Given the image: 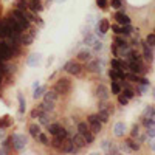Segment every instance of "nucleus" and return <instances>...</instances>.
<instances>
[{
  "mask_svg": "<svg viewBox=\"0 0 155 155\" xmlns=\"http://www.w3.org/2000/svg\"><path fill=\"white\" fill-rule=\"evenodd\" d=\"M140 79H141V76L137 74V73H132V71H130V73L126 74V81H130V82H137V84H138Z\"/></svg>",
  "mask_w": 155,
  "mask_h": 155,
  "instance_id": "72a5a7b5",
  "label": "nucleus"
},
{
  "mask_svg": "<svg viewBox=\"0 0 155 155\" xmlns=\"http://www.w3.org/2000/svg\"><path fill=\"white\" fill-rule=\"evenodd\" d=\"M28 9H30V11H33L34 14H37V12H41V11L44 9L42 2H41V0H31V3L28 5Z\"/></svg>",
  "mask_w": 155,
  "mask_h": 155,
  "instance_id": "a211bd4d",
  "label": "nucleus"
},
{
  "mask_svg": "<svg viewBox=\"0 0 155 155\" xmlns=\"http://www.w3.org/2000/svg\"><path fill=\"white\" fill-rule=\"evenodd\" d=\"M71 141H73V144H74L78 149H82V147H85V146H87L84 135H81L79 132H76V134L71 137Z\"/></svg>",
  "mask_w": 155,
  "mask_h": 155,
  "instance_id": "f8f14e48",
  "label": "nucleus"
},
{
  "mask_svg": "<svg viewBox=\"0 0 155 155\" xmlns=\"http://www.w3.org/2000/svg\"><path fill=\"white\" fill-rule=\"evenodd\" d=\"M127 68L130 70L132 73H137V74H143L146 70H144V65L141 62H137V61H130L127 62Z\"/></svg>",
  "mask_w": 155,
  "mask_h": 155,
  "instance_id": "9d476101",
  "label": "nucleus"
},
{
  "mask_svg": "<svg viewBox=\"0 0 155 155\" xmlns=\"http://www.w3.org/2000/svg\"><path fill=\"white\" fill-rule=\"evenodd\" d=\"M96 98L99 101H107L109 99V88L104 84H99L96 87Z\"/></svg>",
  "mask_w": 155,
  "mask_h": 155,
  "instance_id": "9b49d317",
  "label": "nucleus"
},
{
  "mask_svg": "<svg viewBox=\"0 0 155 155\" xmlns=\"http://www.w3.org/2000/svg\"><path fill=\"white\" fill-rule=\"evenodd\" d=\"M109 5H110L113 9H121L123 2H121V0H109Z\"/></svg>",
  "mask_w": 155,
  "mask_h": 155,
  "instance_id": "79ce46f5",
  "label": "nucleus"
},
{
  "mask_svg": "<svg viewBox=\"0 0 155 155\" xmlns=\"http://www.w3.org/2000/svg\"><path fill=\"white\" fill-rule=\"evenodd\" d=\"M59 129H61V124H59V123H50V124L47 126V130H48V134H50L51 137H54V135L59 132Z\"/></svg>",
  "mask_w": 155,
  "mask_h": 155,
  "instance_id": "b1692460",
  "label": "nucleus"
},
{
  "mask_svg": "<svg viewBox=\"0 0 155 155\" xmlns=\"http://www.w3.org/2000/svg\"><path fill=\"white\" fill-rule=\"evenodd\" d=\"M132 31H134V28L130 27V23L129 25H121V36H130L132 34Z\"/></svg>",
  "mask_w": 155,
  "mask_h": 155,
  "instance_id": "f704fd0d",
  "label": "nucleus"
},
{
  "mask_svg": "<svg viewBox=\"0 0 155 155\" xmlns=\"http://www.w3.org/2000/svg\"><path fill=\"white\" fill-rule=\"evenodd\" d=\"M36 140H37L41 144H44V146H50V140H48V137H47L45 134H42V132L37 135V138H36Z\"/></svg>",
  "mask_w": 155,
  "mask_h": 155,
  "instance_id": "c9c22d12",
  "label": "nucleus"
},
{
  "mask_svg": "<svg viewBox=\"0 0 155 155\" xmlns=\"http://www.w3.org/2000/svg\"><path fill=\"white\" fill-rule=\"evenodd\" d=\"M45 92H47V87H45V85H37V87L34 88V92H33V98H34V99L42 98Z\"/></svg>",
  "mask_w": 155,
  "mask_h": 155,
  "instance_id": "393cba45",
  "label": "nucleus"
},
{
  "mask_svg": "<svg viewBox=\"0 0 155 155\" xmlns=\"http://www.w3.org/2000/svg\"><path fill=\"white\" fill-rule=\"evenodd\" d=\"M53 90L58 95H67V93H70V90H71V81L68 79V78H61V79H58L54 82Z\"/></svg>",
  "mask_w": 155,
  "mask_h": 155,
  "instance_id": "7ed1b4c3",
  "label": "nucleus"
},
{
  "mask_svg": "<svg viewBox=\"0 0 155 155\" xmlns=\"http://www.w3.org/2000/svg\"><path fill=\"white\" fill-rule=\"evenodd\" d=\"M37 120H39V124L41 126H48L50 124V112H42Z\"/></svg>",
  "mask_w": 155,
  "mask_h": 155,
  "instance_id": "a878e982",
  "label": "nucleus"
},
{
  "mask_svg": "<svg viewBox=\"0 0 155 155\" xmlns=\"http://www.w3.org/2000/svg\"><path fill=\"white\" fill-rule=\"evenodd\" d=\"M152 118H155V109H153V112H152Z\"/></svg>",
  "mask_w": 155,
  "mask_h": 155,
  "instance_id": "603ef678",
  "label": "nucleus"
},
{
  "mask_svg": "<svg viewBox=\"0 0 155 155\" xmlns=\"http://www.w3.org/2000/svg\"><path fill=\"white\" fill-rule=\"evenodd\" d=\"M143 56H144V59L147 61V62H152L153 61V53H152V48H150V45L144 41L143 42Z\"/></svg>",
  "mask_w": 155,
  "mask_h": 155,
  "instance_id": "ddd939ff",
  "label": "nucleus"
},
{
  "mask_svg": "<svg viewBox=\"0 0 155 155\" xmlns=\"http://www.w3.org/2000/svg\"><path fill=\"white\" fill-rule=\"evenodd\" d=\"M76 130L79 132L81 135H85L87 132H90V126H88V123L81 121V123H78V126H76Z\"/></svg>",
  "mask_w": 155,
  "mask_h": 155,
  "instance_id": "4be33fe9",
  "label": "nucleus"
},
{
  "mask_svg": "<svg viewBox=\"0 0 155 155\" xmlns=\"http://www.w3.org/2000/svg\"><path fill=\"white\" fill-rule=\"evenodd\" d=\"M54 137H58V138H61V140H65V138L68 137V130H67L65 127H62V126H61V129H59V132H58V134H56Z\"/></svg>",
  "mask_w": 155,
  "mask_h": 155,
  "instance_id": "4c0bfd02",
  "label": "nucleus"
},
{
  "mask_svg": "<svg viewBox=\"0 0 155 155\" xmlns=\"http://www.w3.org/2000/svg\"><path fill=\"white\" fill-rule=\"evenodd\" d=\"M92 47H93V50H95V51H99V50H102V42H99V41H95Z\"/></svg>",
  "mask_w": 155,
  "mask_h": 155,
  "instance_id": "09e8293b",
  "label": "nucleus"
},
{
  "mask_svg": "<svg viewBox=\"0 0 155 155\" xmlns=\"http://www.w3.org/2000/svg\"><path fill=\"white\" fill-rule=\"evenodd\" d=\"M96 116H98V120H99L102 124H104V123H107V121H109L110 113H109V112H106V110H101V109H99V112L96 113Z\"/></svg>",
  "mask_w": 155,
  "mask_h": 155,
  "instance_id": "2f4dec72",
  "label": "nucleus"
},
{
  "mask_svg": "<svg viewBox=\"0 0 155 155\" xmlns=\"http://www.w3.org/2000/svg\"><path fill=\"white\" fill-rule=\"evenodd\" d=\"M59 99V95L54 92L53 88L50 90V92H45L44 93V101H48V102H56Z\"/></svg>",
  "mask_w": 155,
  "mask_h": 155,
  "instance_id": "6ab92c4d",
  "label": "nucleus"
},
{
  "mask_svg": "<svg viewBox=\"0 0 155 155\" xmlns=\"http://www.w3.org/2000/svg\"><path fill=\"white\" fill-rule=\"evenodd\" d=\"M99 61H96V59H90L88 62H87V67H85V70L87 71H90V73H95V71H101V68H99Z\"/></svg>",
  "mask_w": 155,
  "mask_h": 155,
  "instance_id": "2eb2a0df",
  "label": "nucleus"
},
{
  "mask_svg": "<svg viewBox=\"0 0 155 155\" xmlns=\"http://www.w3.org/2000/svg\"><path fill=\"white\" fill-rule=\"evenodd\" d=\"M113 19H115V22L118 23V25H129V23H130V17H129L126 12L121 11V9H118V11L115 12Z\"/></svg>",
  "mask_w": 155,
  "mask_h": 155,
  "instance_id": "1a4fd4ad",
  "label": "nucleus"
},
{
  "mask_svg": "<svg viewBox=\"0 0 155 155\" xmlns=\"http://www.w3.org/2000/svg\"><path fill=\"white\" fill-rule=\"evenodd\" d=\"M28 144V137H25L22 134H12L11 135V146L14 150L22 152Z\"/></svg>",
  "mask_w": 155,
  "mask_h": 155,
  "instance_id": "f03ea898",
  "label": "nucleus"
},
{
  "mask_svg": "<svg viewBox=\"0 0 155 155\" xmlns=\"http://www.w3.org/2000/svg\"><path fill=\"white\" fill-rule=\"evenodd\" d=\"M152 92H153V99H155V88H153V90H152Z\"/></svg>",
  "mask_w": 155,
  "mask_h": 155,
  "instance_id": "864d4df0",
  "label": "nucleus"
},
{
  "mask_svg": "<svg viewBox=\"0 0 155 155\" xmlns=\"http://www.w3.org/2000/svg\"><path fill=\"white\" fill-rule=\"evenodd\" d=\"M62 144H64V140H61V138H58V137H53V140L50 141V146L54 147L56 150H61V149H62Z\"/></svg>",
  "mask_w": 155,
  "mask_h": 155,
  "instance_id": "c85d7f7f",
  "label": "nucleus"
},
{
  "mask_svg": "<svg viewBox=\"0 0 155 155\" xmlns=\"http://www.w3.org/2000/svg\"><path fill=\"white\" fill-rule=\"evenodd\" d=\"M16 6H17V9H20V11H23V12L28 9V3H27V0H17Z\"/></svg>",
  "mask_w": 155,
  "mask_h": 155,
  "instance_id": "ea45409f",
  "label": "nucleus"
},
{
  "mask_svg": "<svg viewBox=\"0 0 155 155\" xmlns=\"http://www.w3.org/2000/svg\"><path fill=\"white\" fill-rule=\"evenodd\" d=\"M27 2H31V0H27Z\"/></svg>",
  "mask_w": 155,
  "mask_h": 155,
  "instance_id": "5fc2aeb1",
  "label": "nucleus"
},
{
  "mask_svg": "<svg viewBox=\"0 0 155 155\" xmlns=\"http://www.w3.org/2000/svg\"><path fill=\"white\" fill-rule=\"evenodd\" d=\"M121 90H123V87H121V84H120L118 81H112V84H110V92H112V95H120Z\"/></svg>",
  "mask_w": 155,
  "mask_h": 155,
  "instance_id": "bb28decb",
  "label": "nucleus"
},
{
  "mask_svg": "<svg viewBox=\"0 0 155 155\" xmlns=\"http://www.w3.org/2000/svg\"><path fill=\"white\" fill-rule=\"evenodd\" d=\"M28 132H30V135L36 140L37 135L41 134V124H30V126H28Z\"/></svg>",
  "mask_w": 155,
  "mask_h": 155,
  "instance_id": "5701e85b",
  "label": "nucleus"
},
{
  "mask_svg": "<svg viewBox=\"0 0 155 155\" xmlns=\"http://www.w3.org/2000/svg\"><path fill=\"white\" fill-rule=\"evenodd\" d=\"M9 14L12 16V19H14L19 25H20V28L25 31V30H28L30 27H31V22H30V19L27 17V14H25V12L23 11H20V9H12L11 12H9Z\"/></svg>",
  "mask_w": 155,
  "mask_h": 155,
  "instance_id": "f257e3e1",
  "label": "nucleus"
},
{
  "mask_svg": "<svg viewBox=\"0 0 155 155\" xmlns=\"http://www.w3.org/2000/svg\"><path fill=\"white\" fill-rule=\"evenodd\" d=\"M146 42L150 45V47H155V33H150L146 36Z\"/></svg>",
  "mask_w": 155,
  "mask_h": 155,
  "instance_id": "37998d69",
  "label": "nucleus"
},
{
  "mask_svg": "<svg viewBox=\"0 0 155 155\" xmlns=\"http://www.w3.org/2000/svg\"><path fill=\"white\" fill-rule=\"evenodd\" d=\"M84 138H85V143H87V146H90L95 141V134L90 130V132H87L85 135H84Z\"/></svg>",
  "mask_w": 155,
  "mask_h": 155,
  "instance_id": "58836bf2",
  "label": "nucleus"
},
{
  "mask_svg": "<svg viewBox=\"0 0 155 155\" xmlns=\"http://www.w3.org/2000/svg\"><path fill=\"white\" fill-rule=\"evenodd\" d=\"M95 41H96V39H95V34H92L90 31H87V34L84 36V44L88 45V47H92Z\"/></svg>",
  "mask_w": 155,
  "mask_h": 155,
  "instance_id": "473e14b6",
  "label": "nucleus"
},
{
  "mask_svg": "<svg viewBox=\"0 0 155 155\" xmlns=\"http://www.w3.org/2000/svg\"><path fill=\"white\" fill-rule=\"evenodd\" d=\"M110 65H112V68H115V70H127V62L121 61L120 58H115V59H112Z\"/></svg>",
  "mask_w": 155,
  "mask_h": 155,
  "instance_id": "4468645a",
  "label": "nucleus"
},
{
  "mask_svg": "<svg viewBox=\"0 0 155 155\" xmlns=\"http://www.w3.org/2000/svg\"><path fill=\"white\" fill-rule=\"evenodd\" d=\"M109 30H110V22H109L107 19H99V22H98V25H96V28H95V34L102 37Z\"/></svg>",
  "mask_w": 155,
  "mask_h": 155,
  "instance_id": "6e6552de",
  "label": "nucleus"
},
{
  "mask_svg": "<svg viewBox=\"0 0 155 155\" xmlns=\"http://www.w3.org/2000/svg\"><path fill=\"white\" fill-rule=\"evenodd\" d=\"M12 124V118L11 116H2V118H0V129H8L9 126Z\"/></svg>",
  "mask_w": 155,
  "mask_h": 155,
  "instance_id": "c756f323",
  "label": "nucleus"
},
{
  "mask_svg": "<svg viewBox=\"0 0 155 155\" xmlns=\"http://www.w3.org/2000/svg\"><path fill=\"white\" fill-rule=\"evenodd\" d=\"M87 123H88V126H90V130H92L95 135L99 134V132L102 130V123L98 120V116H96V115H90V116H87Z\"/></svg>",
  "mask_w": 155,
  "mask_h": 155,
  "instance_id": "423d86ee",
  "label": "nucleus"
},
{
  "mask_svg": "<svg viewBox=\"0 0 155 155\" xmlns=\"http://www.w3.org/2000/svg\"><path fill=\"white\" fill-rule=\"evenodd\" d=\"M76 59L79 62H88L90 59H92V51L90 50H81L79 53H78Z\"/></svg>",
  "mask_w": 155,
  "mask_h": 155,
  "instance_id": "dca6fc26",
  "label": "nucleus"
},
{
  "mask_svg": "<svg viewBox=\"0 0 155 155\" xmlns=\"http://www.w3.org/2000/svg\"><path fill=\"white\" fill-rule=\"evenodd\" d=\"M36 34H37V30L36 28H28V30H25V33H22L20 36V45L22 47H30L33 44V41L36 39Z\"/></svg>",
  "mask_w": 155,
  "mask_h": 155,
  "instance_id": "39448f33",
  "label": "nucleus"
},
{
  "mask_svg": "<svg viewBox=\"0 0 155 155\" xmlns=\"http://www.w3.org/2000/svg\"><path fill=\"white\" fill-rule=\"evenodd\" d=\"M146 135H147L149 138H155V124H153V126H150V127H147Z\"/></svg>",
  "mask_w": 155,
  "mask_h": 155,
  "instance_id": "de8ad7c7",
  "label": "nucleus"
},
{
  "mask_svg": "<svg viewBox=\"0 0 155 155\" xmlns=\"http://www.w3.org/2000/svg\"><path fill=\"white\" fill-rule=\"evenodd\" d=\"M12 56V50H11V47H9V44L8 42H0V61L2 62H6V61H9Z\"/></svg>",
  "mask_w": 155,
  "mask_h": 155,
  "instance_id": "0eeeda50",
  "label": "nucleus"
},
{
  "mask_svg": "<svg viewBox=\"0 0 155 155\" xmlns=\"http://www.w3.org/2000/svg\"><path fill=\"white\" fill-rule=\"evenodd\" d=\"M113 134H115V137H124V134H126V124L124 123H116L115 126H113Z\"/></svg>",
  "mask_w": 155,
  "mask_h": 155,
  "instance_id": "f3484780",
  "label": "nucleus"
},
{
  "mask_svg": "<svg viewBox=\"0 0 155 155\" xmlns=\"http://www.w3.org/2000/svg\"><path fill=\"white\" fill-rule=\"evenodd\" d=\"M126 144L129 146V149H130V150H140V141H138V140L135 141V138L126 140Z\"/></svg>",
  "mask_w": 155,
  "mask_h": 155,
  "instance_id": "cd10ccee",
  "label": "nucleus"
},
{
  "mask_svg": "<svg viewBox=\"0 0 155 155\" xmlns=\"http://www.w3.org/2000/svg\"><path fill=\"white\" fill-rule=\"evenodd\" d=\"M17 101H19V113L23 115L25 110H27V101H25L23 93H17Z\"/></svg>",
  "mask_w": 155,
  "mask_h": 155,
  "instance_id": "aec40b11",
  "label": "nucleus"
},
{
  "mask_svg": "<svg viewBox=\"0 0 155 155\" xmlns=\"http://www.w3.org/2000/svg\"><path fill=\"white\" fill-rule=\"evenodd\" d=\"M41 62V54H30L28 56V59H27V65H30V67H36L37 64Z\"/></svg>",
  "mask_w": 155,
  "mask_h": 155,
  "instance_id": "412c9836",
  "label": "nucleus"
},
{
  "mask_svg": "<svg viewBox=\"0 0 155 155\" xmlns=\"http://www.w3.org/2000/svg\"><path fill=\"white\" fill-rule=\"evenodd\" d=\"M115 44L118 45V47H129V42L126 41L124 37H121L120 34H116V37H115Z\"/></svg>",
  "mask_w": 155,
  "mask_h": 155,
  "instance_id": "e433bc0d",
  "label": "nucleus"
},
{
  "mask_svg": "<svg viewBox=\"0 0 155 155\" xmlns=\"http://www.w3.org/2000/svg\"><path fill=\"white\" fill-rule=\"evenodd\" d=\"M121 93H123V95H124L129 101H130V99L135 96V92H134L132 88H124V90H121Z\"/></svg>",
  "mask_w": 155,
  "mask_h": 155,
  "instance_id": "a19ab883",
  "label": "nucleus"
},
{
  "mask_svg": "<svg viewBox=\"0 0 155 155\" xmlns=\"http://www.w3.org/2000/svg\"><path fill=\"white\" fill-rule=\"evenodd\" d=\"M112 31L115 34H120L121 33V25H112Z\"/></svg>",
  "mask_w": 155,
  "mask_h": 155,
  "instance_id": "8fccbe9b",
  "label": "nucleus"
},
{
  "mask_svg": "<svg viewBox=\"0 0 155 155\" xmlns=\"http://www.w3.org/2000/svg\"><path fill=\"white\" fill-rule=\"evenodd\" d=\"M153 33H155V30H153Z\"/></svg>",
  "mask_w": 155,
  "mask_h": 155,
  "instance_id": "6e6d98bb",
  "label": "nucleus"
},
{
  "mask_svg": "<svg viewBox=\"0 0 155 155\" xmlns=\"http://www.w3.org/2000/svg\"><path fill=\"white\" fill-rule=\"evenodd\" d=\"M130 135H132V138H138V135H140V126H138V124H135V126L132 127Z\"/></svg>",
  "mask_w": 155,
  "mask_h": 155,
  "instance_id": "49530a36",
  "label": "nucleus"
},
{
  "mask_svg": "<svg viewBox=\"0 0 155 155\" xmlns=\"http://www.w3.org/2000/svg\"><path fill=\"white\" fill-rule=\"evenodd\" d=\"M62 70L67 71V73L71 74V76H79V74L82 73V65H81L79 61H68V62L64 64Z\"/></svg>",
  "mask_w": 155,
  "mask_h": 155,
  "instance_id": "20e7f679",
  "label": "nucleus"
},
{
  "mask_svg": "<svg viewBox=\"0 0 155 155\" xmlns=\"http://www.w3.org/2000/svg\"><path fill=\"white\" fill-rule=\"evenodd\" d=\"M116 96H118V102H120V104L121 106H127V102H129V99L123 95V93H120V95H116Z\"/></svg>",
  "mask_w": 155,
  "mask_h": 155,
  "instance_id": "a18cd8bd",
  "label": "nucleus"
},
{
  "mask_svg": "<svg viewBox=\"0 0 155 155\" xmlns=\"http://www.w3.org/2000/svg\"><path fill=\"white\" fill-rule=\"evenodd\" d=\"M96 5L101 9H107L109 8V0H96Z\"/></svg>",
  "mask_w": 155,
  "mask_h": 155,
  "instance_id": "c03bdc74",
  "label": "nucleus"
},
{
  "mask_svg": "<svg viewBox=\"0 0 155 155\" xmlns=\"http://www.w3.org/2000/svg\"><path fill=\"white\" fill-rule=\"evenodd\" d=\"M150 146H152V149H153V150H155V141H153V143H152V144H150Z\"/></svg>",
  "mask_w": 155,
  "mask_h": 155,
  "instance_id": "3c124183",
  "label": "nucleus"
},
{
  "mask_svg": "<svg viewBox=\"0 0 155 155\" xmlns=\"http://www.w3.org/2000/svg\"><path fill=\"white\" fill-rule=\"evenodd\" d=\"M39 107H41L44 112H53L54 110V102H48V101H44V102H41L39 104Z\"/></svg>",
  "mask_w": 155,
  "mask_h": 155,
  "instance_id": "7c9ffc66",
  "label": "nucleus"
}]
</instances>
